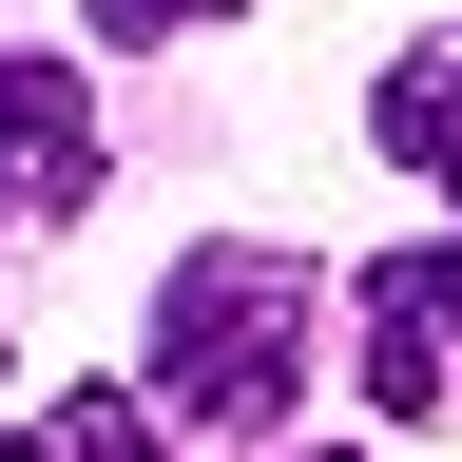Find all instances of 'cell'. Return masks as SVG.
I'll return each mask as SVG.
<instances>
[{
	"instance_id": "1",
	"label": "cell",
	"mask_w": 462,
	"mask_h": 462,
	"mask_svg": "<svg viewBox=\"0 0 462 462\" xmlns=\"http://www.w3.org/2000/svg\"><path fill=\"white\" fill-rule=\"evenodd\" d=\"M154 404L212 443H270L309 404V270L289 251H173L154 289Z\"/></svg>"
},
{
	"instance_id": "2",
	"label": "cell",
	"mask_w": 462,
	"mask_h": 462,
	"mask_svg": "<svg viewBox=\"0 0 462 462\" xmlns=\"http://www.w3.org/2000/svg\"><path fill=\"white\" fill-rule=\"evenodd\" d=\"M366 404L385 424H443L462 404V231H424V251L366 270Z\"/></svg>"
},
{
	"instance_id": "3",
	"label": "cell",
	"mask_w": 462,
	"mask_h": 462,
	"mask_svg": "<svg viewBox=\"0 0 462 462\" xmlns=\"http://www.w3.org/2000/svg\"><path fill=\"white\" fill-rule=\"evenodd\" d=\"M97 193V97L58 58H0V212H78Z\"/></svg>"
},
{
	"instance_id": "4",
	"label": "cell",
	"mask_w": 462,
	"mask_h": 462,
	"mask_svg": "<svg viewBox=\"0 0 462 462\" xmlns=\"http://www.w3.org/2000/svg\"><path fill=\"white\" fill-rule=\"evenodd\" d=\"M366 154H385V173H424V193H462V20L385 58V97H366Z\"/></svg>"
},
{
	"instance_id": "5",
	"label": "cell",
	"mask_w": 462,
	"mask_h": 462,
	"mask_svg": "<svg viewBox=\"0 0 462 462\" xmlns=\"http://www.w3.org/2000/svg\"><path fill=\"white\" fill-rule=\"evenodd\" d=\"M0 462H154V404H135V385H78L39 443H0Z\"/></svg>"
},
{
	"instance_id": "6",
	"label": "cell",
	"mask_w": 462,
	"mask_h": 462,
	"mask_svg": "<svg viewBox=\"0 0 462 462\" xmlns=\"http://www.w3.org/2000/svg\"><path fill=\"white\" fill-rule=\"evenodd\" d=\"M193 20H231V0H97V39H193Z\"/></svg>"
},
{
	"instance_id": "7",
	"label": "cell",
	"mask_w": 462,
	"mask_h": 462,
	"mask_svg": "<svg viewBox=\"0 0 462 462\" xmlns=\"http://www.w3.org/2000/svg\"><path fill=\"white\" fill-rule=\"evenodd\" d=\"M309 462H328V443H309Z\"/></svg>"
}]
</instances>
